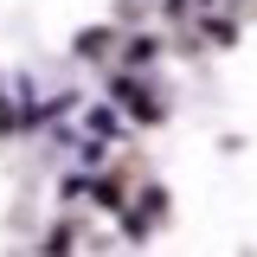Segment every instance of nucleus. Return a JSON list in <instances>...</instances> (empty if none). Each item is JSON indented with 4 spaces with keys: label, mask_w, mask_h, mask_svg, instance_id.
<instances>
[{
    "label": "nucleus",
    "mask_w": 257,
    "mask_h": 257,
    "mask_svg": "<svg viewBox=\"0 0 257 257\" xmlns=\"http://www.w3.org/2000/svg\"><path fill=\"white\" fill-rule=\"evenodd\" d=\"M167 7H174V13H180V20H187V13H206V7H212V0H167Z\"/></svg>",
    "instance_id": "nucleus-3"
},
{
    "label": "nucleus",
    "mask_w": 257,
    "mask_h": 257,
    "mask_svg": "<svg viewBox=\"0 0 257 257\" xmlns=\"http://www.w3.org/2000/svg\"><path fill=\"white\" fill-rule=\"evenodd\" d=\"M116 103H122V109L135 116V122H155V116H161V103H155L148 90H142L135 77H122V84H116Z\"/></svg>",
    "instance_id": "nucleus-1"
},
{
    "label": "nucleus",
    "mask_w": 257,
    "mask_h": 257,
    "mask_svg": "<svg viewBox=\"0 0 257 257\" xmlns=\"http://www.w3.org/2000/svg\"><path fill=\"white\" fill-rule=\"evenodd\" d=\"M84 128H90V142H109V135H116V109H103V103H96L90 116H84Z\"/></svg>",
    "instance_id": "nucleus-2"
}]
</instances>
